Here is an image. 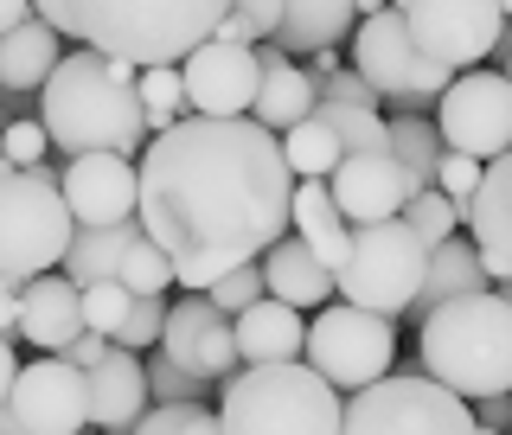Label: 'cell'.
<instances>
[{"instance_id": "obj_50", "label": "cell", "mask_w": 512, "mask_h": 435, "mask_svg": "<svg viewBox=\"0 0 512 435\" xmlns=\"http://www.w3.org/2000/svg\"><path fill=\"white\" fill-rule=\"evenodd\" d=\"M26 13H32V0H0V32H7V26H20Z\"/></svg>"}, {"instance_id": "obj_20", "label": "cell", "mask_w": 512, "mask_h": 435, "mask_svg": "<svg viewBox=\"0 0 512 435\" xmlns=\"http://www.w3.org/2000/svg\"><path fill=\"white\" fill-rule=\"evenodd\" d=\"M84 333V288L71 276H26L20 282V340H32L39 352H64Z\"/></svg>"}, {"instance_id": "obj_55", "label": "cell", "mask_w": 512, "mask_h": 435, "mask_svg": "<svg viewBox=\"0 0 512 435\" xmlns=\"http://www.w3.org/2000/svg\"><path fill=\"white\" fill-rule=\"evenodd\" d=\"M474 435H506V429H480V423H474Z\"/></svg>"}, {"instance_id": "obj_56", "label": "cell", "mask_w": 512, "mask_h": 435, "mask_svg": "<svg viewBox=\"0 0 512 435\" xmlns=\"http://www.w3.org/2000/svg\"><path fill=\"white\" fill-rule=\"evenodd\" d=\"M500 13H506V20H512V0H500Z\"/></svg>"}, {"instance_id": "obj_2", "label": "cell", "mask_w": 512, "mask_h": 435, "mask_svg": "<svg viewBox=\"0 0 512 435\" xmlns=\"http://www.w3.org/2000/svg\"><path fill=\"white\" fill-rule=\"evenodd\" d=\"M135 77H141V64L109 58L96 45L64 52L52 64V77L39 84V122L52 135V148H64V154H135L148 141Z\"/></svg>"}, {"instance_id": "obj_39", "label": "cell", "mask_w": 512, "mask_h": 435, "mask_svg": "<svg viewBox=\"0 0 512 435\" xmlns=\"http://www.w3.org/2000/svg\"><path fill=\"white\" fill-rule=\"evenodd\" d=\"M0 154H7L13 167H45L52 135H45V122H7L0 128Z\"/></svg>"}, {"instance_id": "obj_34", "label": "cell", "mask_w": 512, "mask_h": 435, "mask_svg": "<svg viewBox=\"0 0 512 435\" xmlns=\"http://www.w3.org/2000/svg\"><path fill=\"white\" fill-rule=\"evenodd\" d=\"M116 282L128 288V295H167V282H173V263L160 256V244H148V231L128 244L122 256V269H116Z\"/></svg>"}, {"instance_id": "obj_54", "label": "cell", "mask_w": 512, "mask_h": 435, "mask_svg": "<svg viewBox=\"0 0 512 435\" xmlns=\"http://www.w3.org/2000/svg\"><path fill=\"white\" fill-rule=\"evenodd\" d=\"M493 288H500V295H506V301H512V276H500V282H493Z\"/></svg>"}, {"instance_id": "obj_1", "label": "cell", "mask_w": 512, "mask_h": 435, "mask_svg": "<svg viewBox=\"0 0 512 435\" xmlns=\"http://www.w3.org/2000/svg\"><path fill=\"white\" fill-rule=\"evenodd\" d=\"M295 173L282 135L250 116H186L141 154V231L173 263L180 288H212L224 269L256 263L288 231Z\"/></svg>"}, {"instance_id": "obj_53", "label": "cell", "mask_w": 512, "mask_h": 435, "mask_svg": "<svg viewBox=\"0 0 512 435\" xmlns=\"http://www.w3.org/2000/svg\"><path fill=\"white\" fill-rule=\"evenodd\" d=\"M378 7H391V0H359V20H365V13H378Z\"/></svg>"}, {"instance_id": "obj_25", "label": "cell", "mask_w": 512, "mask_h": 435, "mask_svg": "<svg viewBox=\"0 0 512 435\" xmlns=\"http://www.w3.org/2000/svg\"><path fill=\"white\" fill-rule=\"evenodd\" d=\"M58 58H64V52H58V26L39 20V13H26L20 26L0 32V90H13V96L39 90L45 77H52Z\"/></svg>"}, {"instance_id": "obj_32", "label": "cell", "mask_w": 512, "mask_h": 435, "mask_svg": "<svg viewBox=\"0 0 512 435\" xmlns=\"http://www.w3.org/2000/svg\"><path fill=\"white\" fill-rule=\"evenodd\" d=\"M391 154L404 160V173L416 186L436 180V160H442V135H436V116H391Z\"/></svg>"}, {"instance_id": "obj_14", "label": "cell", "mask_w": 512, "mask_h": 435, "mask_svg": "<svg viewBox=\"0 0 512 435\" xmlns=\"http://www.w3.org/2000/svg\"><path fill=\"white\" fill-rule=\"evenodd\" d=\"M180 84H186L192 116H250L256 84H263L256 45H224V39L192 45V52L180 58Z\"/></svg>"}, {"instance_id": "obj_28", "label": "cell", "mask_w": 512, "mask_h": 435, "mask_svg": "<svg viewBox=\"0 0 512 435\" xmlns=\"http://www.w3.org/2000/svg\"><path fill=\"white\" fill-rule=\"evenodd\" d=\"M352 20H359V0H282L276 45L282 52H320V45H340Z\"/></svg>"}, {"instance_id": "obj_43", "label": "cell", "mask_w": 512, "mask_h": 435, "mask_svg": "<svg viewBox=\"0 0 512 435\" xmlns=\"http://www.w3.org/2000/svg\"><path fill=\"white\" fill-rule=\"evenodd\" d=\"M231 13L250 20L256 39H276V26H282V0H231Z\"/></svg>"}, {"instance_id": "obj_16", "label": "cell", "mask_w": 512, "mask_h": 435, "mask_svg": "<svg viewBox=\"0 0 512 435\" xmlns=\"http://www.w3.org/2000/svg\"><path fill=\"white\" fill-rule=\"evenodd\" d=\"M58 192L77 224H128L141 205V167L135 154H71Z\"/></svg>"}, {"instance_id": "obj_40", "label": "cell", "mask_w": 512, "mask_h": 435, "mask_svg": "<svg viewBox=\"0 0 512 435\" xmlns=\"http://www.w3.org/2000/svg\"><path fill=\"white\" fill-rule=\"evenodd\" d=\"M429 186H442L448 199L468 212V199H474V186H480V160L474 154H455V148H442V160H436V180Z\"/></svg>"}, {"instance_id": "obj_18", "label": "cell", "mask_w": 512, "mask_h": 435, "mask_svg": "<svg viewBox=\"0 0 512 435\" xmlns=\"http://www.w3.org/2000/svg\"><path fill=\"white\" fill-rule=\"evenodd\" d=\"M461 224H468L480 263H487V276L500 282L512 276V148L480 160V186L468 199V212H461Z\"/></svg>"}, {"instance_id": "obj_5", "label": "cell", "mask_w": 512, "mask_h": 435, "mask_svg": "<svg viewBox=\"0 0 512 435\" xmlns=\"http://www.w3.org/2000/svg\"><path fill=\"white\" fill-rule=\"evenodd\" d=\"M346 397L308 359L282 365H237L224 378L218 423L224 435H340Z\"/></svg>"}, {"instance_id": "obj_57", "label": "cell", "mask_w": 512, "mask_h": 435, "mask_svg": "<svg viewBox=\"0 0 512 435\" xmlns=\"http://www.w3.org/2000/svg\"><path fill=\"white\" fill-rule=\"evenodd\" d=\"M391 7H397V13H404V7H410V0H391Z\"/></svg>"}, {"instance_id": "obj_41", "label": "cell", "mask_w": 512, "mask_h": 435, "mask_svg": "<svg viewBox=\"0 0 512 435\" xmlns=\"http://www.w3.org/2000/svg\"><path fill=\"white\" fill-rule=\"evenodd\" d=\"M320 96H327V103H359V109H378V103H384V96L365 84L352 64H340V71H327V77H314V103H320Z\"/></svg>"}, {"instance_id": "obj_10", "label": "cell", "mask_w": 512, "mask_h": 435, "mask_svg": "<svg viewBox=\"0 0 512 435\" xmlns=\"http://www.w3.org/2000/svg\"><path fill=\"white\" fill-rule=\"evenodd\" d=\"M352 39V71L372 84L384 103H436V96L448 90V64L436 58H423L416 52V39H410V26H404V13L397 7H378V13H365L359 32H346Z\"/></svg>"}, {"instance_id": "obj_6", "label": "cell", "mask_w": 512, "mask_h": 435, "mask_svg": "<svg viewBox=\"0 0 512 435\" xmlns=\"http://www.w3.org/2000/svg\"><path fill=\"white\" fill-rule=\"evenodd\" d=\"M423 269H429L423 237L404 218H372V224H352L346 256L333 269V295L397 320V314H410L416 288H423Z\"/></svg>"}, {"instance_id": "obj_7", "label": "cell", "mask_w": 512, "mask_h": 435, "mask_svg": "<svg viewBox=\"0 0 512 435\" xmlns=\"http://www.w3.org/2000/svg\"><path fill=\"white\" fill-rule=\"evenodd\" d=\"M340 435H474V410L468 397L436 384L423 365H404L397 378L384 372L359 391H346Z\"/></svg>"}, {"instance_id": "obj_31", "label": "cell", "mask_w": 512, "mask_h": 435, "mask_svg": "<svg viewBox=\"0 0 512 435\" xmlns=\"http://www.w3.org/2000/svg\"><path fill=\"white\" fill-rule=\"evenodd\" d=\"M314 116L340 135L346 154H372V148H391V116H378V109H359V103H327L320 96Z\"/></svg>"}, {"instance_id": "obj_51", "label": "cell", "mask_w": 512, "mask_h": 435, "mask_svg": "<svg viewBox=\"0 0 512 435\" xmlns=\"http://www.w3.org/2000/svg\"><path fill=\"white\" fill-rule=\"evenodd\" d=\"M0 435H20V416H13V404H0Z\"/></svg>"}, {"instance_id": "obj_45", "label": "cell", "mask_w": 512, "mask_h": 435, "mask_svg": "<svg viewBox=\"0 0 512 435\" xmlns=\"http://www.w3.org/2000/svg\"><path fill=\"white\" fill-rule=\"evenodd\" d=\"M103 352H109V340H103V333H90V327H84V333H77L71 346H64V359H71V365H84V372H90V365L103 359Z\"/></svg>"}, {"instance_id": "obj_19", "label": "cell", "mask_w": 512, "mask_h": 435, "mask_svg": "<svg viewBox=\"0 0 512 435\" xmlns=\"http://www.w3.org/2000/svg\"><path fill=\"white\" fill-rule=\"evenodd\" d=\"M84 378H90V429H103V435H128V423L154 404L148 397V365L116 340H109V352Z\"/></svg>"}, {"instance_id": "obj_4", "label": "cell", "mask_w": 512, "mask_h": 435, "mask_svg": "<svg viewBox=\"0 0 512 435\" xmlns=\"http://www.w3.org/2000/svg\"><path fill=\"white\" fill-rule=\"evenodd\" d=\"M416 365L455 397H500L512 391V301L500 288H474L416 320Z\"/></svg>"}, {"instance_id": "obj_29", "label": "cell", "mask_w": 512, "mask_h": 435, "mask_svg": "<svg viewBox=\"0 0 512 435\" xmlns=\"http://www.w3.org/2000/svg\"><path fill=\"white\" fill-rule=\"evenodd\" d=\"M340 154H346L340 135H333V128L320 122L314 109H308L301 122L282 128V160H288V173H295V180H327V173L340 167Z\"/></svg>"}, {"instance_id": "obj_33", "label": "cell", "mask_w": 512, "mask_h": 435, "mask_svg": "<svg viewBox=\"0 0 512 435\" xmlns=\"http://www.w3.org/2000/svg\"><path fill=\"white\" fill-rule=\"evenodd\" d=\"M397 218H404L410 231L423 237V244H442V237H455V231H461V205L448 199L442 186H423V192H410V199H404V212H397Z\"/></svg>"}, {"instance_id": "obj_47", "label": "cell", "mask_w": 512, "mask_h": 435, "mask_svg": "<svg viewBox=\"0 0 512 435\" xmlns=\"http://www.w3.org/2000/svg\"><path fill=\"white\" fill-rule=\"evenodd\" d=\"M212 39H224V45H256V32H250V20H237V13L224 7V20L212 26Z\"/></svg>"}, {"instance_id": "obj_3", "label": "cell", "mask_w": 512, "mask_h": 435, "mask_svg": "<svg viewBox=\"0 0 512 435\" xmlns=\"http://www.w3.org/2000/svg\"><path fill=\"white\" fill-rule=\"evenodd\" d=\"M224 7L231 0H32V13L64 39L128 64H180L192 45L212 39Z\"/></svg>"}, {"instance_id": "obj_11", "label": "cell", "mask_w": 512, "mask_h": 435, "mask_svg": "<svg viewBox=\"0 0 512 435\" xmlns=\"http://www.w3.org/2000/svg\"><path fill=\"white\" fill-rule=\"evenodd\" d=\"M436 135L442 148L493 160L512 148V77L506 71H455L436 96Z\"/></svg>"}, {"instance_id": "obj_38", "label": "cell", "mask_w": 512, "mask_h": 435, "mask_svg": "<svg viewBox=\"0 0 512 435\" xmlns=\"http://www.w3.org/2000/svg\"><path fill=\"white\" fill-rule=\"evenodd\" d=\"M212 295V308H224V314H244L256 295H269L263 288V263H237V269H224V276L205 288Z\"/></svg>"}, {"instance_id": "obj_12", "label": "cell", "mask_w": 512, "mask_h": 435, "mask_svg": "<svg viewBox=\"0 0 512 435\" xmlns=\"http://www.w3.org/2000/svg\"><path fill=\"white\" fill-rule=\"evenodd\" d=\"M404 26L423 58L448 64V71H468V64H480L500 45L506 13H500V0H410Z\"/></svg>"}, {"instance_id": "obj_27", "label": "cell", "mask_w": 512, "mask_h": 435, "mask_svg": "<svg viewBox=\"0 0 512 435\" xmlns=\"http://www.w3.org/2000/svg\"><path fill=\"white\" fill-rule=\"evenodd\" d=\"M141 237V218H128V224H77L71 231V250H64V276H71L77 288H90V282H109L122 269V256L128 244Z\"/></svg>"}, {"instance_id": "obj_8", "label": "cell", "mask_w": 512, "mask_h": 435, "mask_svg": "<svg viewBox=\"0 0 512 435\" xmlns=\"http://www.w3.org/2000/svg\"><path fill=\"white\" fill-rule=\"evenodd\" d=\"M71 231L77 218L45 167H20L0 180V276L7 282L58 269L64 250H71Z\"/></svg>"}, {"instance_id": "obj_24", "label": "cell", "mask_w": 512, "mask_h": 435, "mask_svg": "<svg viewBox=\"0 0 512 435\" xmlns=\"http://www.w3.org/2000/svg\"><path fill=\"white\" fill-rule=\"evenodd\" d=\"M474 288H493L487 276V263H480V250H474V237H442V244H429V269H423V288H416V301H410V320H423L429 308H442V301H455V295H474Z\"/></svg>"}, {"instance_id": "obj_37", "label": "cell", "mask_w": 512, "mask_h": 435, "mask_svg": "<svg viewBox=\"0 0 512 435\" xmlns=\"http://www.w3.org/2000/svg\"><path fill=\"white\" fill-rule=\"evenodd\" d=\"M128 301H135V295H128V288H122L116 276H109V282H90V288H84V327H90V333H103V340H109V333L122 327Z\"/></svg>"}, {"instance_id": "obj_30", "label": "cell", "mask_w": 512, "mask_h": 435, "mask_svg": "<svg viewBox=\"0 0 512 435\" xmlns=\"http://www.w3.org/2000/svg\"><path fill=\"white\" fill-rule=\"evenodd\" d=\"M135 96H141V122H148V135L173 128V122L186 116V84H180V64H141Z\"/></svg>"}, {"instance_id": "obj_26", "label": "cell", "mask_w": 512, "mask_h": 435, "mask_svg": "<svg viewBox=\"0 0 512 435\" xmlns=\"http://www.w3.org/2000/svg\"><path fill=\"white\" fill-rule=\"evenodd\" d=\"M288 231H295L301 244H308L320 263H327V269H340L352 224H346L340 205H333L327 180H295V199H288Z\"/></svg>"}, {"instance_id": "obj_22", "label": "cell", "mask_w": 512, "mask_h": 435, "mask_svg": "<svg viewBox=\"0 0 512 435\" xmlns=\"http://www.w3.org/2000/svg\"><path fill=\"white\" fill-rule=\"evenodd\" d=\"M256 263H263V288L276 301H288V308L308 314V308H327V301H333V269L320 263V256L301 244L295 231H282L276 244L256 256Z\"/></svg>"}, {"instance_id": "obj_49", "label": "cell", "mask_w": 512, "mask_h": 435, "mask_svg": "<svg viewBox=\"0 0 512 435\" xmlns=\"http://www.w3.org/2000/svg\"><path fill=\"white\" fill-rule=\"evenodd\" d=\"M13 372H20V365H13V340H0V404H7V391H13Z\"/></svg>"}, {"instance_id": "obj_23", "label": "cell", "mask_w": 512, "mask_h": 435, "mask_svg": "<svg viewBox=\"0 0 512 435\" xmlns=\"http://www.w3.org/2000/svg\"><path fill=\"white\" fill-rule=\"evenodd\" d=\"M256 64H263V84H256V103H250V122L263 128H282L301 122L314 109V77L301 71V64H288V52L276 39H256Z\"/></svg>"}, {"instance_id": "obj_44", "label": "cell", "mask_w": 512, "mask_h": 435, "mask_svg": "<svg viewBox=\"0 0 512 435\" xmlns=\"http://www.w3.org/2000/svg\"><path fill=\"white\" fill-rule=\"evenodd\" d=\"M468 410H474L480 429H506V423H512V391H500V397H474Z\"/></svg>"}, {"instance_id": "obj_9", "label": "cell", "mask_w": 512, "mask_h": 435, "mask_svg": "<svg viewBox=\"0 0 512 435\" xmlns=\"http://www.w3.org/2000/svg\"><path fill=\"white\" fill-rule=\"evenodd\" d=\"M301 359L314 365L333 391H359L391 372L397 359V320L391 314H372V308H352V301H327L308 327V346Z\"/></svg>"}, {"instance_id": "obj_13", "label": "cell", "mask_w": 512, "mask_h": 435, "mask_svg": "<svg viewBox=\"0 0 512 435\" xmlns=\"http://www.w3.org/2000/svg\"><path fill=\"white\" fill-rule=\"evenodd\" d=\"M7 404L20 416V435H77L90 429V378L64 352H39L32 365L13 372Z\"/></svg>"}, {"instance_id": "obj_42", "label": "cell", "mask_w": 512, "mask_h": 435, "mask_svg": "<svg viewBox=\"0 0 512 435\" xmlns=\"http://www.w3.org/2000/svg\"><path fill=\"white\" fill-rule=\"evenodd\" d=\"M199 410V404H154V410H141L135 423H128V435H180V423Z\"/></svg>"}, {"instance_id": "obj_15", "label": "cell", "mask_w": 512, "mask_h": 435, "mask_svg": "<svg viewBox=\"0 0 512 435\" xmlns=\"http://www.w3.org/2000/svg\"><path fill=\"white\" fill-rule=\"evenodd\" d=\"M160 352H167L173 365H186L192 378L205 384H224L237 372V333H231V314L212 308V295L205 288H192L186 301H173L167 308V327H160Z\"/></svg>"}, {"instance_id": "obj_21", "label": "cell", "mask_w": 512, "mask_h": 435, "mask_svg": "<svg viewBox=\"0 0 512 435\" xmlns=\"http://www.w3.org/2000/svg\"><path fill=\"white\" fill-rule=\"evenodd\" d=\"M231 333H237V359L244 365H282V359H301V346H308L301 308H288L276 295H256L244 314H231Z\"/></svg>"}, {"instance_id": "obj_52", "label": "cell", "mask_w": 512, "mask_h": 435, "mask_svg": "<svg viewBox=\"0 0 512 435\" xmlns=\"http://www.w3.org/2000/svg\"><path fill=\"white\" fill-rule=\"evenodd\" d=\"M493 52H506V77H512V32H500V45Z\"/></svg>"}, {"instance_id": "obj_17", "label": "cell", "mask_w": 512, "mask_h": 435, "mask_svg": "<svg viewBox=\"0 0 512 435\" xmlns=\"http://www.w3.org/2000/svg\"><path fill=\"white\" fill-rule=\"evenodd\" d=\"M327 192L346 212V224H372V218H397L404 199L423 186L404 173V160L391 148H372V154H340V167L327 173Z\"/></svg>"}, {"instance_id": "obj_46", "label": "cell", "mask_w": 512, "mask_h": 435, "mask_svg": "<svg viewBox=\"0 0 512 435\" xmlns=\"http://www.w3.org/2000/svg\"><path fill=\"white\" fill-rule=\"evenodd\" d=\"M20 333V282L0 276V340H13Z\"/></svg>"}, {"instance_id": "obj_36", "label": "cell", "mask_w": 512, "mask_h": 435, "mask_svg": "<svg viewBox=\"0 0 512 435\" xmlns=\"http://www.w3.org/2000/svg\"><path fill=\"white\" fill-rule=\"evenodd\" d=\"M205 391H212V384L192 378L186 365H173L167 352L154 346V365H148V397L154 404H205Z\"/></svg>"}, {"instance_id": "obj_48", "label": "cell", "mask_w": 512, "mask_h": 435, "mask_svg": "<svg viewBox=\"0 0 512 435\" xmlns=\"http://www.w3.org/2000/svg\"><path fill=\"white\" fill-rule=\"evenodd\" d=\"M180 435H224V423H218V410H205V404H199V410H192L186 423H180Z\"/></svg>"}, {"instance_id": "obj_35", "label": "cell", "mask_w": 512, "mask_h": 435, "mask_svg": "<svg viewBox=\"0 0 512 435\" xmlns=\"http://www.w3.org/2000/svg\"><path fill=\"white\" fill-rule=\"evenodd\" d=\"M160 327H167V295H135L109 340L128 346V352H148V346H160Z\"/></svg>"}]
</instances>
